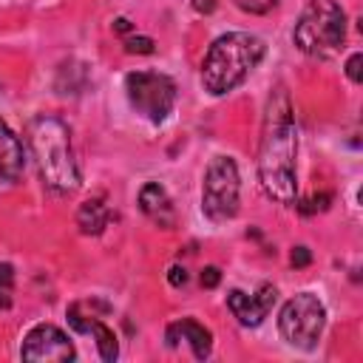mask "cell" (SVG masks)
<instances>
[{
	"label": "cell",
	"mask_w": 363,
	"mask_h": 363,
	"mask_svg": "<svg viewBox=\"0 0 363 363\" xmlns=\"http://www.w3.org/2000/svg\"><path fill=\"white\" fill-rule=\"evenodd\" d=\"M74 343L54 323H37L34 329H28L20 349V357L28 363H65L74 360Z\"/></svg>",
	"instance_id": "obj_8"
},
{
	"label": "cell",
	"mask_w": 363,
	"mask_h": 363,
	"mask_svg": "<svg viewBox=\"0 0 363 363\" xmlns=\"http://www.w3.org/2000/svg\"><path fill=\"white\" fill-rule=\"evenodd\" d=\"M111 221V210L102 199H85L77 210V227L85 235H99Z\"/></svg>",
	"instance_id": "obj_14"
},
{
	"label": "cell",
	"mask_w": 363,
	"mask_h": 363,
	"mask_svg": "<svg viewBox=\"0 0 363 363\" xmlns=\"http://www.w3.org/2000/svg\"><path fill=\"white\" fill-rule=\"evenodd\" d=\"M176 340H187L190 349H193V357H196V360L210 357L213 335H210V329L201 326L199 320H193V318H182V320L170 323V326H167V346H176Z\"/></svg>",
	"instance_id": "obj_13"
},
{
	"label": "cell",
	"mask_w": 363,
	"mask_h": 363,
	"mask_svg": "<svg viewBox=\"0 0 363 363\" xmlns=\"http://www.w3.org/2000/svg\"><path fill=\"white\" fill-rule=\"evenodd\" d=\"M130 28H133L130 20H125V17H116V20H113V31H122V34H125V31H130Z\"/></svg>",
	"instance_id": "obj_25"
},
{
	"label": "cell",
	"mask_w": 363,
	"mask_h": 363,
	"mask_svg": "<svg viewBox=\"0 0 363 363\" xmlns=\"http://www.w3.org/2000/svg\"><path fill=\"white\" fill-rule=\"evenodd\" d=\"M26 167V150L20 136L0 119V184H11L20 179Z\"/></svg>",
	"instance_id": "obj_12"
},
{
	"label": "cell",
	"mask_w": 363,
	"mask_h": 363,
	"mask_svg": "<svg viewBox=\"0 0 363 363\" xmlns=\"http://www.w3.org/2000/svg\"><path fill=\"white\" fill-rule=\"evenodd\" d=\"M233 3L247 14H267L278 6V0H233Z\"/></svg>",
	"instance_id": "obj_19"
},
{
	"label": "cell",
	"mask_w": 363,
	"mask_h": 363,
	"mask_svg": "<svg viewBox=\"0 0 363 363\" xmlns=\"http://www.w3.org/2000/svg\"><path fill=\"white\" fill-rule=\"evenodd\" d=\"M326 326V309L318 295L312 292H298L289 298L278 315V329L289 346L298 349H315Z\"/></svg>",
	"instance_id": "obj_6"
},
{
	"label": "cell",
	"mask_w": 363,
	"mask_h": 363,
	"mask_svg": "<svg viewBox=\"0 0 363 363\" xmlns=\"http://www.w3.org/2000/svg\"><path fill=\"white\" fill-rule=\"evenodd\" d=\"M238 167L230 156H213L204 170L201 187V210L210 221H230L238 213Z\"/></svg>",
	"instance_id": "obj_7"
},
{
	"label": "cell",
	"mask_w": 363,
	"mask_h": 363,
	"mask_svg": "<svg viewBox=\"0 0 363 363\" xmlns=\"http://www.w3.org/2000/svg\"><path fill=\"white\" fill-rule=\"evenodd\" d=\"M292 40L309 57H332L346 43V11L335 0H309L295 23Z\"/></svg>",
	"instance_id": "obj_4"
},
{
	"label": "cell",
	"mask_w": 363,
	"mask_h": 363,
	"mask_svg": "<svg viewBox=\"0 0 363 363\" xmlns=\"http://www.w3.org/2000/svg\"><path fill=\"white\" fill-rule=\"evenodd\" d=\"M218 281H221V269L218 267H204L201 269V286L213 289V286H218Z\"/></svg>",
	"instance_id": "obj_22"
},
{
	"label": "cell",
	"mask_w": 363,
	"mask_h": 363,
	"mask_svg": "<svg viewBox=\"0 0 363 363\" xmlns=\"http://www.w3.org/2000/svg\"><path fill=\"white\" fill-rule=\"evenodd\" d=\"M79 74H88L82 62H74V60L62 62L60 71H57V82H54L57 91H60V94H79V91L85 88V82H77V79H74V77H79Z\"/></svg>",
	"instance_id": "obj_15"
},
{
	"label": "cell",
	"mask_w": 363,
	"mask_h": 363,
	"mask_svg": "<svg viewBox=\"0 0 363 363\" xmlns=\"http://www.w3.org/2000/svg\"><path fill=\"white\" fill-rule=\"evenodd\" d=\"M26 136L43 182L60 196L74 193L79 187V167L71 147V128L54 113H37L26 125Z\"/></svg>",
	"instance_id": "obj_2"
},
{
	"label": "cell",
	"mask_w": 363,
	"mask_h": 363,
	"mask_svg": "<svg viewBox=\"0 0 363 363\" xmlns=\"http://www.w3.org/2000/svg\"><path fill=\"white\" fill-rule=\"evenodd\" d=\"M68 323H71V329L74 332H82V335H94V340H96V349H99V357L105 360V363H113L116 357H119V343H116V335L99 320V318H88V315H82V309H79V303H71L68 306Z\"/></svg>",
	"instance_id": "obj_10"
},
{
	"label": "cell",
	"mask_w": 363,
	"mask_h": 363,
	"mask_svg": "<svg viewBox=\"0 0 363 363\" xmlns=\"http://www.w3.org/2000/svg\"><path fill=\"white\" fill-rule=\"evenodd\" d=\"M275 301H278V289L272 284H261V289L255 295H247L241 289H230L227 292V306L238 318L241 326H258V323H264V318L269 315V309H272Z\"/></svg>",
	"instance_id": "obj_9"
},
{
	"label": "cell",
	"mask_w": 363,
	"mask_h": 363,
	"mask_svg": "<svg viewBox=\"0 0 363 363\" xmlns=\"http://www.w3.org/2000/svg\"><path fill=\"white\" fill-rule=\"evenodd\" d=\"M360 65H363V54H357V51H354V54L346 60V77H349L354 85H357V82H363V71H360Z\"/></svg>",
	"instance_id": "obj_20"
},
{
	"label": "cell",
	"mask_w": 363,
	"mask_h": 363,
	"mask_svg": "<svg viewBox=\"0 0 363 363\" xmlns=\"http://www.w3.org/2000/svg\"><path fill=\"white\" fill-rule=\"evenodd\" d=\"M130 108L153 125H162L176 105V82L159 71H130L125 77Z\"/></svg>",
	"instance_id": "obj_5"
},
{
	"label": "cell",
	"mask_w": 363,
	"mask_h": 363,
	"mask_svg": "<svg viewBox=\"0 0 363 363\" xmlns=\"http://www.w3.org/2000/svg\"><path fill=\"white\" fill-rule=\"evenodd\" d=\"M264 40L250 31H227L213 40L201 62V85L210 96H224L238 88L264 60Z\"/></svg>",
	"instance_id": "obj_3"
},
{
	"label": "cell",
	"mask_w": 363,
	"mask_h": 363,
	"mask_svg": "<svg viewBox=\"0 0 363 363\" xmlns=\"http://www.w3.org/2000/svg\"><path fill=\"white\" fill-rule=\"evenodd\" d=\"M216 3H218V0H190V6H193L199 14H210V11L216 9Z\"/></svg>",
	"instance_id": "obj_24"
},
{
	"label": "cell",
	"mask_w": 363,
	"mask_h": 363,
	"mask_svg": "<svg viewBox=\"0 0 363 363\" xmlns=\"http://www.w3.org/2000/svg\"><path fill=\"white\" fill-rule=\"evenodd\" d=\"M167 281H170V286H184L187 284V269L184 267H170L167 269Z\"/></svg>",
	"instance_id": "obj_23"
},
{
	"label": "cell",
	"mask_w": 363,
	"mask_h": 363,
	"mask_svg": "<svg viewBox=\"0 0 363 363\" xmlns=\"http://www.w3.org/2000/svg\"><path fill=\"white\" fill-rule=\"evenodd\" d=\"M125 51L128 54H153L156 51V43L150 40V37H142V34H130V37H125Z\"/></svg>",
	"instance_id": "obj_17"
},
{
	"label": "cell",
	"mask_w": 363,
	"mask_h": 363,
	"mask_svg": "<svg viewBox=\"0 0 363 363\" xmlns=\"http://www.w3.org/2000/svg\"><path fill=\"white\" fill-rule=\"evenodd\" d=\"M11 295H14V267L3 261L0 264V309L11 306Z\"/></svg>",
	"instance_id": "obj_16"
},
{
	"label": "cell",
	"mask_w": 363,
	"mask_h": 363,
	"mask_svg": "<svg viewBox=\"0 0 363 363\" xmlns=\"http://www.w3.org/2000/svg\"><path fill=\"white\" fill-rule=\"evenodd\" d=\"M289 261H292V267H295V269H303V267H309V264H312V252H309V247H295Z\"/></svg>",
	"instance_id": "obj_21"
},
{
	"label": "cell",
	"mask_w": 363,
	"mask_h": 363,
	"mask_svg": "<svg viewBox=\"0 0 363 363\" xmlns=\"http://www.w3.org/2000/svg\"><path fill=\"white\" fill-rule=\"evenodd\" d=\"M139 210L159 227L170 230L176 227V210H173V201L167 196V190L159 184V182H147L142 184L139 190Z\"/></svg>",
	"instance_id": "obj_11"
},
{
	"label": "cell",
	"mask_w": 363,
	"mask_h": 363,
	"mask_svg": "<svg viewBox=\"0 0 363 363\" xmlns=\"http://www.w3.org/2000/svg\"><path fill=\"white\" fill-rule=\"evenodd\" d=\"M298 130L292 119V102L284 85H278L267 99L261 145H258V179L264 193L278 204H295L298 199Z\"/></svg>",
	"instance_id": "obj_1"
},
{
	"label": "cell",
	"mask_w": 363,
	"mask_h": 363,
	"mask_svg": "<svg viewBox=\"0 0 363 363\" xmlns=\"http://www.w3.org/2000/svg\"><path fill=\"white\" fill-rule=\"evenodd\" d=\"M329 201H332V196H329V193H318V196L303 199V201L298 204V210H301L303 216H312V213H318V210H326V207H329Z\"/></svg>",
	"instance_id": "obj_18"
}]
</instances>
